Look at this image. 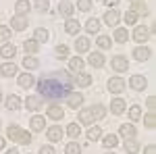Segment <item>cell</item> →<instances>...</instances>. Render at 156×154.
<instances>
[{"instance_id": "6da1fadb", "label": "cell", "mask_w": 156, "mask_h": 154, "mask_svg": "<svg viewBox=\"0 0 156 154\" xmlns=\"http://www.w3.org/2000/svg\"><path fill=\"white\" fill-rule=\"evenodd\" d=\"M73 85H75V79L71 77L69 71H65V69L50 71L40 77L37 96L42 100H60V98H67L73 92Z\"/></svg>"}, {"instance_id": "7a4b0ae2", "label": "cell", "mask_w": 156, "mask_h": 154, "mask_svg": "<svg viewBox=\"0 0 156 154\" xmlns=\"http://www.w3.org/2000/svg\"><path fill=\"white\" fill-rule=\"evenodd\" d=\"M6 135L11 138L12 142H17V144H29L31 142V133L23 131L21 127H17V125H11V127L6 129Z\"/></svg>"}, {"instance_id": "3957f363", "label": "cell", "mask_w": 156, "mask_h": 154, "mask_svg": "<svg viewBox=\"0 0 156 154\" xmlns=\"http://www.w3.org/2000/svg\"><path fill=\"white\" fill-rule=\"evenodd\" d=\"M108 90H110V94H121L125 90V79L123 77H110L108 79Z\"/></svg>"}, {"instance_id": "277c9868", "label": "cell", "mask_w": 156, "mask_h": 154, "mask_svg": "<svg viewBox=\"0 0 156 154\" xmlns=\"http://www.w3.org/2000/svg\"><path fill=\"white\" fill-rule=\"evenodd\" d=\"M11 27L17 29V31H23L25 27H27V19H25L23 15H15V17L11 19Z\"/></svg>"}, {"instance_id": "5b68a950", "label": "cell", "mask_w": 156, "mask_h": 154, "mask_svg": "<svg viewBox=\"0 0 156 154\" xmlns=\"http://www.w3.org/2000/svg\"><path fill=\"white\" fill-rule=\"evenodd\" d=\"M25 106H27V110H40L42 108V98L40 96H27Z\"/></svg>"}, {"instance_id": "8992f818", "label": "cell", "mask_w": 156, "mask_h": 154, "mask_svg": "<svg viewBox=\"0 0 156 154\" xmlns=\"http://www.w3.org/2000/svg\"><path fill=\"white\" fill-rule=\"evenodd\" d=\"M148 36H150V29H148V27H135L133 38H135V42H137V44H146Z\"/></svg>"}, {"instance_id": "52a82bcc", "label": "cell", "mask_w": 156, "mask_h": 154, "mask_svg": "<svg viewBox=\"0 0 156 154\" xmlns=\"http://www.w3.org/2000/svg\"><path fill=\"white\" fill-rule=\"evenodd\" d=\"M58 11L62 17H71L73 11H75V6H73V2H69V0H60L58 2Z\"/></svg>"}, {"instance_id": "ba28073f", "label": "cell", "mask_w": 156, "mask_h": 154, "mask_svg": "<svg viewBox=\"0 0 156 154\" xmlns=\"http://www.w3.org/2000/svg\"><path fill=\"white\" fill-rule=\"evenodd\" d=\"M127 67H129V63H127V59H125V56H115V59H112V69H115V71H127Z\"/></svg>"}, {"instance_id": "9c48e42d", "label": "cell", "mask_w": 156, "mask_h": 154, "mask_svg": "<svg viewBox=\"0 0 156 154\" xmlns=\"http://www.w3.org/2000/svg\"><path fill=\"white\" fill-rule=\"evenodd\" d=\"M129 85H131L133 90H144L146 85H148V81H146L144 75H133L131 79H129Z\"/></svg>"}, {"instance_id": "30bf717a", "label": "cell", "mask_w": 156, "mask_h": 154, "mask_svg": "<svg viewBox=\"0 0 156 154\" xmlns=\"http://www.w3.org/2000/svg\"><path fill=\"white\" fill-rule=\"evenodd\" d=\"M67 104H69V106L71 108H79L81 106V104H83V94H69L67 96Z\"/></svg>"}, {"instance_id": "8fae6325", "label": "cell", "mask_w": 156, "mask_h": 154, "mask_svg": "<svg viewBox=\"0 0 156 154\" xmlns=\"http://www.w3.org/2000/svg\"><path fill=\"white\" fill-rule=\"evenodd\" d=\"M29 9H31V4H29V0H17L15 2V11H17V15H27L29 13Z\"/></svg>"}, {"instance_id": "7c38bea8", "label": "cell", "mask_w": 156, "mask_h": 154, "mask_svg": "<svg viewBox=\"0 0 156 154\" xmlns=\"http://www.w3.org/2000/svg\"><path fill=\"white\" fill-rule=\"evenodd\" d=\"M133 59H135V60H142V63H144V60L150 59V50H148L146 46L135 48V50H133Z\"/></svg>"}, {"instance_id": "4fadbf2b", "label": "cell", "mask_w": 156, "mask_h": 154, "mask_svg": "<svg viewBox=\"0 0 156 154\" xmlns=\"http://www.w3.org/2000/svg\"><path fill=\"white\" fill-rule=\"evenodd\" d=\"M87 63H90L92 67L100 69V67H104V56H102L100 52H92V54H90V59H87Z\"/></svg>"}, {"instance_id": "5bb4252c", "label": "cell", "mask_w": 156, "mask_h": 154, "mask_svg": "<svg viewBox=\"0 0 156 154\" xmlns=\"http://www.w3.org/2000/svg\"><path fill=\"white\" fill-rule=\"evenodd\" d=\"M119 19H121L119 11H108L106 15H104V23H106V25H110V27H115V25L119 23Z\"/></svg>"}, {"instance_id": "9a60e30c", "label": "cell", "mask_w": 156, "mask_h": 154, "mask_svg": "<svg viewBox=\"0 0 156 154\" xmlns=\"http://www.w3.org/2000/svg\"><path fill=\"white\" fill-rule=\"evenodd\" d=\"M48 140L50 142H60L62 140V129H60L58 125H52L48 129Z\"/></svg>"}, {"instance_id": "2e32d148", "label": "cell", "mask_w": 156, "mask_h": 154, "mask_svg": "<svg viewBox=\"0 0 156 154\" xmlns=\"http://www.w3.org/2000/svg\"><path fill=\"white\" fill-rule=\"evenodd\" d=\"M48 117L54 119V121L62 119V117H65V110H62V106H58V104H52V106L48 108Z\"/></svg>"}, {"instance_id": "e0dca14e", "label": "cell", "mask_w": 156, "mask_h": 154, "mask_svg": "<svg viewBox=\"0 0 156 154\" xmlns=\"http://www.w3.org/2000/svg\"><path fill=\"white\" fill-rule=\"evenodd\" d=\"M79 29H81V25H79L77 19H69V21L65 23V31H67V34H71V36H75Z\"/></svg>"}, {"instance_id": "ac0fdd59", "label": "cell", "mask_w": 156, "mask_h": 154, "mask_svg": "<svg viewBox=\"0 0 156 154\" xmlns=\"http://www.w3.org/2000/svg\"><path fill=\"white\" fill-rule=\"evenodd\" d=\"M0 73H2L4 77H15V75H17V65H12V63H4V65L0 67Z\"/></svg>"}, {"instance_id": "d6986e66", "label": "cell", "mask_w": 156, "mask_h": 154, "mask_svg": "<svg viewBox=\"0 0 156 154\" xmlns=\"http://www.w3.org/2000/svg\"><path fill=\"white\" fill-rule=\"evenodd\" d=\"M125 102H123V100H121V98H115V100H112V102H110V110H112V113H115V115H123V113H125Z\"/></svg>"}, {"instance_id": "ffe728a7", "label": "cell", "mask_w": 156, "mask_h": 154, "mask_svg": "<svg viewBox=\"0 0 156 154\" xmlns=\"http://www.w3.org/2000/svg\"><path fill=\"white\" fill-rule=\"evenodd\" d=\"M119 133H121V138H125V140H133L135 138V127L133 125H121Z\"/></svg>"}, {"instance_id": "44dd1931", "label": "cell", "mask_w": 156, "mask_h": 154, "mask_svg": "<svg viewBox=\"0 0 156 154\" xmlns=\"http://www.w3.org/2000/svg\"><path fill=\"white\" fill-rule=\"evenodd\" d=\"M17 54V48L12 46V44H4V46L0 48V56L2 59H12Z\"/></svg>"}, {"instance_id": "7402d4cb", "label": "cell", "mask_w": 156, "mask_h": 154, "mask_svg": "<svg viewBox=\"0 0 156 154\" xmlns=\"http://www.w3.org/2000/svg\"><path fill=\"white\" fill-rule=\"evenodd\" d=\"M34 83H36V79H34L31 73H23V75H19V85H21V88H31Z\"/></svg>"}, {"instance_id": "603a6c76", "label": "cell", "mask_w": 156, "mask_h": 154, "mask_svg": "<svg viewBox=\"0 0 156 154\" xmlns=\"http://www.w3.org/2000/svg\"><path fill=\"white\" fill-rule=\"evenodd\" d=\"M6 108H9V110H19V108H21V100H19V96H15V94L9 96V98H6Z\"/></svg>"}, {"instance_id": "cb8c5ba5", "label": "cell", "mask_w": 156, "mask_h": 154, "mask_svg": "<svg viewBox=\"0 0 156 154\" xmlns=\"http://www.w3.org/2000/svg\"><path fill=\"white\" fill-rule=\"evenodd\" d=\"M29 125H31L34 131H42L44 127H46V119L44 117H34L31 121H29Z\"/></svg>"}, {"instance_id": "d4e9b609", "label": "cell", "mask_w": 156, "mask_h": 154, "mask_svg": "<svg viewBox=\"0 0 156 154\" xmlns=\"http://www.w3.org/2000/svg\"><path fill=\"white\" fill-rule=\"evenodd\" d=\"M90 113H92V119H104L106 108L102 106V104H96V106H90Z\"/></svg>"}, {"instance_id": "484cf974", "label": "cell", "mask_w": 156, "mask_h": 154, "mask_svg": "<svg viewBox=\"0 0 156 154\" xmlns=\"http://www.w3.org/2000/svg\"><path fill=\"white\" fill-rule=\"evenodd\" d=\"M23 67H25V69H29V71H34V69L40 67V60H37L36 56H25V59H23Z\"/></svg>"}, {"instance_id": "4316f807", "label": "cell", "mask_w": 156, "mask_h": 154, "mask_svg": "<svg viewBox=\"0 0 156 154\" xmlns=\"http://www.w3.org/2000/svg\"><path fill=\"white\" fill-rule=\"evenodd\" d=\"M140 142H135V140H127L125 142V152H129V154H137L140 152Z\"/></svg>"}, {"instance_id": "83f0119b", "label": "cell", "mask_w": 156, "mask_h": 154, "mask_svg": "<svg viewBox=\"0 0 156 154\" xmlns=\"http://www.w3.org/2000/svg\"><path fill=\"white\" fill-rule=\"evenodd\" d=\"M75 48H77V52H87V50H90V40H87V38H77Z\"/></svg>"}, {"instance_id": "f1b7e54d", "label": "cell", "mask_w": 156, "mask_h": 154, "mask_svg": "<svg viewBox=\"0 0 156 154\" xmlns=\"http://www.w3.org/2000/svg\"><path fill=\"white\" fill-rule=\"evenodd\" d=\"M117 144H119V140H117L115 133H108V135H104V140H102V146L104 148H115Z\"/></svg>"}, {"instance_id": "f546056e", "label": "cell", "mask_w": 156, "mask_h": 154, "mask_svg": "<svg viewBox=\"0 0 156 154\" xmlns=\"http://www.w3.org/2000/svg\"><path fill=\"white\" fill-rule=\"evenodd\" d=\"M90 83H92V75H90V73H79V75H77V85L87 88Z\"/></svg>"}, {"instance_id": "4dcf8cb0", "label": "cell", "mask_w": 156, "mask_h": 154, "mask_svg": "<svg viewBox=\"0 0 156 154\" xmlns=\"http://www.w3.org/2000/svg\"><path fill=\"white\" fill-rule=\"evenodd\" d=\"M69 67H71V71H81V69H83V60L79 59V56H73L71 60H69Z\"/></svg>"}, {"instance_id": "1f68e13d", "label": "cell", "mask_w": 156, "mask_h": 154, "mask_svg": "<svg viewBox=\"0 0 156 154\" xmlns=\"http://www.w3.org/2000/svg\"><path fill=\"white\" fill-rule=\"evenodd\" d=\"M85 29H87V34H96L98 29H100V21H98V19H90V21L85 23Z\"/></svg>"}, {"instance_id": "d6a6232c", "label": "cell", "mask_w": 156, "mask_h": 154, "mask_svg": "<svg viewBox=\"0 0 156 154\" xmlns=\"http://www.w3.org/2000/svg\"><path fill=\"white\" fill-rule=\"evenodd\" d=\"M127 29H123V27H117V31H115V40L117 42H121V44H125L127 42Z\"/></svg>"}, {"instance_id": "836d02e7", "label": "cell", "mask_w": 156, "mask_h": 154, "mask_svg": "<svg viewBox=\"0 0 156 154\" xmlns=\"http://www.w3.org/2000/svg\"><path fill=\"white\" fill-rule=\"evenodd\" d=\"M79 121L87 125V123H92L94 119H92V113H90V108H83V110H79Z\"/></svg>"}, {"instance_id": "e575fe53", "label": "cell", "mask_w": 156, "mask_h": 154, "mask_svg": "<svg viewBox=\"0 0 156 154\" xmlns=\"http://www.w3.org/2000/svg\"><path fill=\"white\" fill-rule=\"evenodd\" d=\"M23 48H25V52H37V50H40V46H37L36 40H25Z\"/></svg>"}, {"instance_id": "d590c367", "label": "cell", "mask_w": 156, "mask_h": 154, "mask_svg": "<svg viewBox=\"0 0 156 154\" xmlns=\"http://www.w3.org/2000/svg\"><path fill=\"white\" fill-rule=\"evenodd\" d=\"M144 125L148 127V129H154V125H156V117H154V113L150 110L148 115L144 117Z\"/></svg>"}, {"instance_id": "8d00e7d4", "label": "cell", "mask_w": 156, "mask_h": 154, "mask_svg": "<svg viewBox=\"0 0 156 154\" xmlns=\"http://www.w3.org/2000/svg\"><path fill=\"white\" fill-rule=\"evenodd\" d=\"M92 6H94L92 0H77V9H79V11L87 13V11H92Z\"/></svg>"}, {"instance_id": "74e56055", "label": "cell", "mask_w": 156, "mask_h": 154, "mask_svg": "<svg viewBox=\"0 0 156 154\" xmlns=\"http://www.w3.org/2000/svg\"><path fill=\"white\" fill-rule=\"evenodd\" d=\"M100 135H102V129H100V127H90V131H87V140L96 142Z\"/></svg>"}, {"instance_id": "f35d334b", "label": "cell", "mask_w": 156, "mask_h": 154, "mask_svg": "<svg viewBox=\"0 0 156 154\" xmlns=\"http://www.w3.org/2000/svg\"><path fill=\"white\" fill-rule=\"evenodd\" d=\"M67 133H69L73 140H75V138H79V133H81V127H79L77 123H71V125H69V129H67Z\"/></svg>"}, {"instance_id": "ab89813d", "label": "cell", "mask_w": 156, "mask_h": 154, "mask_svg": "<svg viewBox=\"0 0 156 154\" xmlns=\"http://www.w3.org/2000/svg\"><path fill=\"white\" fill-rule=\"evenodd\" d=\"M46 40H48V31H46V29H42V27L36 29V42H37V44H40V42L44 44Z\"/></svg>"}, {"instance_id": "60d3db41", "label": "cell", "mask_w": 156, "mask_h": 154, "mask_svg": "<svg viewBox=\"0 0 156 154\" xmlns=\"http://www.w3.org/2000/svg\"><path fill=\"white\" fill-rule=\"evenodd\" d=\"M6 40H11V27L0 25V42H6Z\"/></svg>"}, {"instance_id": "b9f144b4", "label": "cell", "mask_w": 156, "mask_h": 154, "mask_svg": "<svg viewBox=\"0 0 156 154\" xmlns=\"http://www.w3.org/2000/svg\"><path fill=\"white\" fill-rule=\"evenodd\" d=\"M67 154H81V146H79L77 142L67 144Z\"/></svg>"}, {"instance_id": "7bdbcfd3", "label": "cell", "mask_w": 156, "mask_h": 154, "mask_svg": "<svg viewBox=\"0 0 156 154\" xmlns=\"http://www.w3.org/2000/svg\"><path fill=\"white\" fill-rule=\"evenodd\" d=\"M129 117H131V121L142 119V108H140V106H131V108H129Z\"/></svg>"}, {"instance_id": "ee69618b", "label": "cell", "mask_w": 156, "mask_h": 154, "mask_svg": "<svg viewBox=\"0 0 156 154\" xmlns=\"http://www.w3.org/2000/svg\"><path fill=\"white\" fill-rule=\"evenodd\" d=\"M54 54H56V56H60V59H65V56L69 54V48L65 46V44H60V46L54 48Z\"/></svg>"}, {"instance_id": "f6af8a7d", "label": "cell", "mask_w": 156, "mask_h": 154, "mask_svg": "<svg viewBox=\"0 0 156 154\" xmlns=\"http://www.w3.org/2000/svg\"><path fill=\"white\" fill-rule=\"evenodd\" d=\"M36 9L40 13H46L50 9V2H48V0H36Z\"/></svg>"}, {"instance_id": "bcb514c9", "label": "cell", "mask_w": 156, "mask_h": 154, "mask_svg": "<svg viewBox=\"0 0 156 154\" xmlns=\"http://www.w3.org/2000/svg\"><path fill=\"white\" fill-rule=\"evenodd\" d=\"M125 23L127 25H135L137 23V15L133 11H127V15H125Z\"/></svg>"}, {"instance_id": "7dc6e473", "label": "cell", "mask_w": 156, "mask_h": 154, "mask_svg": "<svg viewBox=\"0 0 156 154\" xmlns=\"http://www.w3.org/2000/svg\"><path fill=\"white\" fill-rule=\"evenodd\" d=\"M98 46L104 48V50L110 48V38H108V36H100V38H98Z\"/></svg>"}, {"instance_id": "c3c4849f", "label": "cell", "mask_w": 156, "mask_h": 154, "mask_svg": "<svg viewBox=\"0 0 156 154\" xmlns=\"http://www.w3.org/2000/svg\"><path fill=\"white\" fill-rule=\"evenodd\" d=\"M40 154H54V148L52 146H42L40 148Z\"/></svg>"}, {"instance_id": "681fc988", "label": "cell", "mask_w": 156, "mask_h": 154, "mask_svg": "<svg viewBox=\"0 0 156 154\" xmlns=\"http://www.w3.org/2000/svg\"><path fill=\"white\" fill-rule=\"evenodd\" d=\"M144 154H156V146H154V144H150V146H146Z\"/></svg>"}, {"instance_id": "f907efd6", "label": "cell", "mask_w": 156, "mask_h": 154, "mask_svg": "<svg viewBox=\"0 0 156 154\" xmlns=\"http://www.w3.org/2000/svg\"><path fill=\"white\" fill-rule=\"evenodd\" d=\"M148 108H150V110H154V96H150V98H148Z\"/></svg>"}, {"instance_id": "816d5d0a", "label": "cell", "mask_w": 156, "mask_h": 154, "mask_svg": "<svg viewBox=\"0 0 156 154\" xmlns=\"http://www.w3.org/2000/svg\"><path fill=\"white\" fill-rule=\"evenodd\" d=\"M104 4H106V6H117L119 0H104Z\"/></svg>"}, {"instance_id": "f5cc1de1", "label": "cell", "mask_w": 156, "mask_h": 154, "mask_svg": "<svg viewBox=\"0 0 156 154\" xmlns=\"http://www.w3.org/2000/svg\"><path fill=\"white\" fill-rule=\"evenodd\" d=\"M6 154H19V150H17V148H11V150H9Z\"/></svg>"}, {"instance_id": "db71d44e", "label": "cell", "mask_w": 156, "mask_h": 154, "mask_svg": "<svg viewBox=\"0 0 156 154\" xmlns=\"http://www.w3.org/2000/svg\"><path fill=\"white\" fill-rule=\"evenodd\" d=\"M4 148V138H0V150Z\"/></svg>"}, {"instance_id": "11a10c76", "label": "cell", "mask_w": 156, "mask_h": 154, "mask_svg": "<svg viewBox=\"0 0 156 154\" xmlns=\"http://www.w3.org/2000/svg\"><path fill=\"white\" fill-rule=\"evenodd\" d=\"M142 2H144V0H133V4H142Z\"/></svg>"}, {"instance_id": "9f6ffc18", "label": "cell", "mask_w": 156, "mask_h": 154, "mask_svg": "<svg viewBox=\"0 0 156 154\" xmlns=\"http://www.w3.org/2000/svg\"><path fill=\"white\" fill-rule=\"evenodd\" d=\"M0 100H2V92H0Z\"/></svg>"}, {"instance_id": "6f0895ef", "label": "cell", "mask_w": 156, "mask_h": 154, "mask_svg": "<svg viewBox=\"0 0 156 154\" xmlns=\"http://www.w3.org/2000/svg\"><path fill=\"white\" fill-rule=\"evenodd\" d=\"M108 154H112V152H108Z\"/></svg>"}]
</instances>
